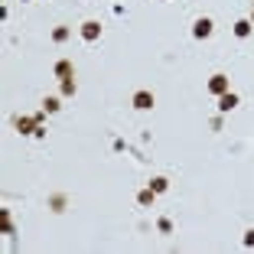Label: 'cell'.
<instances>
[{"mask_svg": "<svg viewBox=\"0 0 254 254\" xmlns=\"http://www.w3.org/2000/svg\"><path fill=\"white\" fill-rule=\"evenodd\" d=\"M131 104H134L137 111H150V108L156 104V98H153V92H147V88H140V92H134Z\"/></svg>", "mask_w": 254, "mask_h": 254, "instance_id": "obj_1", "label": "cell"}, {"mask_svg": "<svg viewBox=\"0 0 254 254\" xmlns=\"http://www.w3.org/2000/svg\"><path fill=\"white\" fill-rule=\"evenodd\" d=\"M212 30H215V23H212L208 16H199V20L193 23V36L196 39H208V36H212Z\"/></svg>", "mask_w": 254, "mask_h": 254, "instance_id": "obj_2", "label": "cell"}, {"mask_svg": "<svg viewBox=\"0 0 254 254\" xmlns=\"http://www.w3.org/2000/svg\"><path fill=\"white\" fill-rule=\"evenodd\" d=\"M208 92L215 95V98L225 95V92H228V75H225V72H215V75L208 78Z\"/></svg>", "mask_w": 254, "mask_h": 254, "instance_id": "obj_3", "label": "cell"}, {"mask_svg": "<svg viewBox=\"0 0 254 254\" xmlns=\"http://www.w3.org/2000/svg\"><path fill=\"white\" fill-rule=\"evenodd\" d=\"M98 36H101V23H98V20H85V23H82V39H85V43H95Z\"/></svg>", "mask_w": 254, "mask_h": 254, "instance_id": "obj_4", "label": "cell"}, {"mask_svg": "<svg viewBox=\"0 0 254 254\" xmlns=\"http://www.w3.org/2000/svg\"><path fill=\"white\" fill-rule=\"evenodd\" d=\"M235 108H238V95L235 92L218 95V111H222V114H228V111H235Z\"/></svg>", "mask_w": 254, "mask_h": 254, "instance_id": "obj_5", "label": "cell"}, {"mask_svg": "<svg viewBox=\"0 0 254 254\" xmlns=\"http://www.w3.org/2000/svg\"><path fill=\"white\" fill-rule=\"evenodd\" d=\"M55 78H75V65H72V59H59L55 62Z\"/></svg>", "mask_w": 254, "mask_h": 254, "instance_id": "obj_6", "label": "cell"}, {"mask_svg": "<svg viewBox=\"0 0 254 254\" xmlns=\"http://www.w3.org/2000/svg\"><path fill=\"white\" fill-rule=\"evenodd\" d=\"M251 33H254V23H251V20H238V23H235V36H238V39H248Z\"/></svg>", "mask_w": 254, "mask_h": 254, "instance_id": "obj_7", "label": "cell"}, {"mask_svg": "<svg viewBox=\"0 0 254 254\" xmlns=\"http://www.w3.org/2000/svg\"><path fill=\"white\" fill-rule=\"evenodd\" d=\"M153 199H156V193H153V189H150V186H147V189H140V193H137V202H140V205H144V208H150V205H153Z\"/></svg>", "mask_w": 254, "mask_h": 254, "instance_id": "obj_8", "label": "cell"}, {"mask_svg": "<svg viewBox=\"0 0 254 254\" xmlns=\"http://www.w3.org/2000/svg\"><path fill=\"white\" fill-rule=\"evenodd\" d=\"M147 186H150V189H153V193L160 196V193H166V189H169V179H166V176H153Z\"/></svg>", "mask_w": 254, "mask_h": 254, "instance_id": "obj_9", "label": "cell"}, {"mask_svg": "<svg viewBox=\"0 0 254 254\" xmlns=\"http://www.w3.org/2000/svg\"><path fill=\"white\" fill-rule=\"evenodd\" d=\"M59 92H62V98H72V95H75V78H62Z\"/></svg>", "mask_w": 254, "mask_h": 254, "instance_id": "obj_10", "label": "cell"}, {"mask_svg": "<svg viewBox=\"0 0 254 254\" xmlns=\"http://www.w3.org/2000/svg\"><path fill=\"white\" fill-rule=\"evenodd\" d=\"M59 108H62L59 98H55V95H46V101H43V111H46V114H55Z\"/></svg>", "mask_w": 254, "mask_h": 254, "instance_id": "obj_11", "label": "cell"}, {"mask_svg": "<svg viewBox=\"0 0 254 254\" xmlns=\"http://www.w3.org/2000/svg\"><path fill=\"white\" fill-rule=\"evenodd\" d=\"M69 36H72L69 26H55V30H52V43H65Z\"/></svg>", "mask_w": 254, "mask_h": 254, "instance_id": "obj_12", "label": "cell"}, {"mask_svg": "<svg viewBox=\"0 0 254 254\" xmlns=\"http://www.w3.org/2000/svg\"><path fill=\"white\" fill-rule=\"evenodd\" d=\"M156 231H160V235H173V222H169V218H160V222H156Z\"/></svg>", "mask_w": 254, "mask_h": 254, "instance_id": "obj_13", "label": "cell"}, {"mask_svg": "<svg viewBox=\"0 0 254 254\" xmlns=\"http://www.w3.org/2000/svg\"><path fill=\"white\" fill-rule=\"evenodd\" d=\"M49 205H52V212H62V205H65V196H52V199H49Z\"/></svg>", "mask_w": 254, "mask_h": 254, "instance_id": "obj_14", "label": "cell"}, {"mask_svg": "<svg viewBox=\"0 0 254 254\" xmlns=\"http://www.w3.org/2000/svg\"><path fill=\"white\" fill-rule=\"evenodd\" d=\"M245 248H254V228L245 231Z\"/></svg>", "mask_w": 254, "mask_h": 254, "instance_id": "obj_15", "label": "cell"}, {"mask_svg": "<svg viewBox=\"0 0 254 254\" xmlns=\"http://www.w3.org/2000/svg\"><path fill=\"white\" fill-rule=\"evenodd\" d=\"M3 231H7V235L13 231V222H10V212H3Z\"/></svg>", "mask_w": 254, "mask_h": 254, "instance_id": "obj_16", "label": "cell"}, {"mask_svg": "<svg viewBox=\"0 0 254 254\" xmlns=\"http://www.w3.org/2000/svg\"><path fill=\"white\" fill-rule=\"evenodd\" d=\"M251 23H254V13H251Z\"/></svg>", "mask_w": 254, "mask_h": 254, "instance_id": "obj_17", "label": "cell"}, {"mask_svg": "<svg viewBox=\"0 0 254 254\" xmlns=\"http://www.w3.org/2000/svg\"><path fill=\"white\" fill-rule=\"evenodd\" d=\"M251 3H254V0H251Z\"/></svg>", "mask_w": 254, "mask_h": 254, "instance_id": "obj_18", "label": "cell"}]
</instances>
